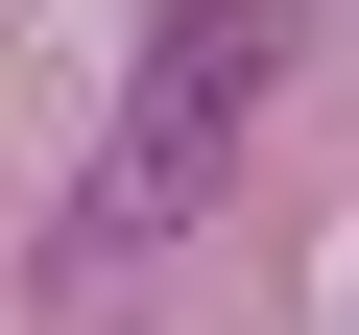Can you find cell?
<instances>
[{"mask_svg": "<svg viewBox=\"0 0 359 335\" xmlns=\"http://www.w3.org/2000/svg\"><path fill=\"white\" fill-rule=\"evenodd\" d=\"M264 96H287V0H192V25H168V48L120 72L96 168H72V264H144V240H192V216L240 192Z\"/></svg>", "mask_w": 359, "mask_h": 335, "instance_id": "obj_1", "label": "cell"}]
</instances>
